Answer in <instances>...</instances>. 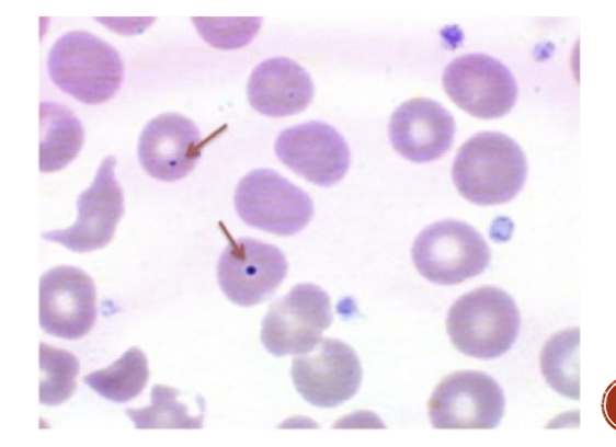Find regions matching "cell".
<instances>
[{"instance_id":"cell-1","label":"cell","mask_w":616,"mask_h":447,"mask_svg":"<svg viewBox=\"0 0 616 447\" xmlns=\"http://www.w3.org/2000/svg\"><path fill=\"white\" fill-rule=\"evenodd\" d=\"M527 174L518 144L499 131H480L457 151L452 177L460 195L477 205H498L521 191Z\"/></svg>"},{"instance_id":"cell-2","label":"cell","mask_w":616,"mask_h":447,"mask_svg":"<svg viewBox=\"0 0 616 447\" xmlns=\"http://www.w3.org/2000/svg\"><path fill=\"white\" fill-rule=\"evenodd\" d=\"M521 314L513 298L495 286L476 288L449 308L446 330L463 354L492 359L506 353L516 341Z\"/></svg>"},{"instance_id":"cell-3","label":"cell","mask_w":616,"mask_h":447,"mask_svg":"<svg viewBox=\"0 0 616 447\" xmlns=\"http://www.w3.org/2000/svg\"><path fill=\"white\" fill-rule=\"evenodd\" d=\"M47 69L57 88L84 104L109 101L123 79L118 51L85 31L61 35L49 50Z\"/></svg>"},{"instance_id":"cell-4","label":"cell","mask_w":616,"mask_h":447,"mask_svg":"<svg viewBox=\"0 0 616 447\" xmlns=\"http://www.w3.org/2000/svg\"><path fill=\"white\" fill-rule=\"evenodd\" d=\"M411 256L418 272L438 285H456L482 273L490 248L470 225L444 219L424 228L415 238Z\"/></svg>"},{"instance_id":"cell-5","label":"cell","mask_w":616,"mask_h":447,"mask_svg":"<svg viewBox=\"0 0 616 447\" xmlns=\"http://www.w3.org/2000/svg\"><path fill=\"white\" fill-rule=\"evenodd\" d=\"M233 202L247 225L278 236L299 232L313 216L309 195L270 169L244 175L236 187Z\"/></svg>"},{"instance_id":"cell-6","label":"cell","mask_w":616,"mask_h":447,"mask_svg":"<svg viewBox=\"0 0 616 447\" xmlns=\"http://www.w3.org/2000/svg\"><path fill=\"white\" fill-rule=\"evenodd\" d=\"M331 321L328 294L317 285L298 284L270 307L261 341L275 356L304 354L318 344Z\"/></svg>"},{"instance_id":"cell-7","label":"cell","mask_w":616,"mask_h":447,"mask_svg":"<svg viewBox=\"0 0 616 447\" xmlns=\"http://www.w3.org/2000/svg\"><path fill=\"white\" fill-rule=\"evenodd\" d=\"M435 428H494L505 409L500 385L479 370H459L436 386L429 402Z\"/></svg>"},{"instance_id":"cell-8","label":"cell","mask_w":616,"mask_h":447,"mask_svg":"<svg viewBox=\"0 0 616 447\" xmlns=\"http://www.w3.org/2000/svg\"><path fill=\"white\" fill-rule=\"evenodd\" d=\"M443 88L458 107L483 119L507 114L517 96L512 72L501 61L482 53L453 59L444 70Z\"/></svg>"},{"instance_id":"cell-9","label":"cell","mask_w":616,"mask_h":447,"mask_svg":"<svg viewBox=\"0 0 616 447\" xmlns=\"http://www.w3.org/2000/svg\"><path fill=\"white\" fill-rule=\"evenodd\" d=\"M288 264L275 245L251 238H229L217 264L218 284L236 305L267 299L286 277Z\"/></svg>"},{"instance_id":"cell-10","label":"cell","mask_w":616,"mask_h":447,"mask_svg":"<svg viewBox=\"0 0 616 447\" xmlns=\"http://www.w3.org/2000/svg\"><path fill=\"white\" fill-rule=\"evenodd\" d=\"M362 376L355 351L338 339H321L312 349L295 357L292 366L296 390L319 408H334L351 399Z\"/></svg>"},{"instance_id":"cell-11","label":"cell","mask_w":616,"mask_h":447,"mask_svg":"<svg viewBox=\"0 0 616 447\" xmlns=\"http://www.w3.org/2000/svg\"><path fill=\"white\" fill-rule=\"evenodd\" d=\"M109 156L101 162L91 185L77 200L78 216L66 229L42 233V238L62 244L75 252H89L105 247L114 237L124 214V195Z\"/></svg>"},{"instance_id":"cell-12","label":"cell","mask_w":616,"mask_h":447,"mask_svg":"<svg viewBox=\"0 0 616 447\" xmlns=\"http://www.w3.org/2000/svg\"><path fill=\"white\" fill-rule=\"evenodd\" d=\"M96 293L91 276L75 266H56L39 279V324L48 334L77 340L96 319Z\"/></svg>"},{"instance_id":"cell-13","label":"cell","mask_w":616,"mask_h":447,"mask_svg":"<svg viewBox=\"0 0 616 447\" xmlns=\"http://www.w3.org/2000/svg\"><path fill=\"white\" fill-rule=\"evenodd\" d=\"M274 149L287 168L319 186L335 184L350 167L345 139L323 122L312 121L284 129Z\"/></svg>"},{"instance_id":"cell-14","label":"cell","mask_w":616,"mask_h":447,"mask_svg":"<svg viewBox=\"0 0 616 447\" xmlns=\"http://www.w3.org/2000/svg\"><path fill=\"white\" fill-rule=\"evenodd\" d=\"M202 148V136L194 122L178 113H164L142 129L138 158L150 176L173 182L195 168Z\"/></svg>"},{"instance_id":"cell-15","label":"cell","mask_w":616,"mask_h":447,"mask_svg":"<svg viewBox=\"0 0 616 447\" xmlns=\"http://www.w3.org/2000/svg\"><path fill=\"white\" fill-rule=\"evenodd\" d=\"M453 115L438 102L414 98L400 104L389 122L392 148L403 158L422 163L441 158L455 136Z\"/></svg>"},{"instance_id":"cell-16","label":"cell","mask_w":616,"mask_h":447,"mask_svg":"<svg viewBox=\"0 0 616 447\" xmlns=\"http://www.w3.org/2000/svg\"><path fill=\"white\" fill-rule=\"evenodd\" d=\"M313 91V82L306 69L285 57L259 64L251 72L247 87L250 105L271 117L301 112L312 101Z\"/></svg>"},{"instance_id":"cell-17","label":"cell","mask_w":616,"mask_h":447,"mask_svg":"<svg viewBox=\"0 0 616 447\" xmlns=\"http://www.w3.org/2000/svg\"><path fill=\"white\" fill-rule=\"evenodd\" d=\"M39 170L54 172L71 162L82 148L84 131L78 117L56 102L39 105Z\"/></svg>"},{"instance_id":"cell-18","label":"cell","mask_w":616,"mask_h":447,"mask_svg":"<svg viewBox=\"0 0 616 447\" xmlns=\"http://www.w3.org/2000/svg\"><path fill=\"white\" fill-rule=\"evenodd\" d=\"M148 378L147 356L141 349L130 347L109 367L84 376L83 381L102 398L124 403L144 390Z\"/></svg>"},{"instance_id":"cell-19","label":"cell","mask_w":616,"mask_h":447,"mask_svg":"<svg viewBox=\"0 0 616 447\" xmlns=\"http://www.w3.org/2000/svg\"><path fill=\"white\" fill-rule=\"evenodd\" d=\"M579 329H568L551 336L540 353V369L547 383L559 394L578 400Z\"/></svg>"},{"instance_id":"cell-20","label":"cell","mask_w":616,"mask_h":447,"mask_svg":"<svg viewBox=\"0 0 616 447\" xmlns=\"http://www.w3.org/2000/svg\"><path fill=\"white\" fill-rule=\"evenodd\" d=\"M79 368V362L72 353L41 342L39 402L54 406L67 401L76 390Z\"/></svg>"},{"instance_id":"cell-21","label":"cell","mask_w":616,"mask_h":447,"mask_svg":"<svg viewBox=\"0 0 616 447\" xmlns=\"http://www.w3.org/2000/svg\"><path fill=\"white\" fill-rule=\"evenodd\" d=\"M174 388L155 385L151 389V404L141 409H127L126 415L136 428H199L204 412L193 416L187 406L176 400Z\"/></svg>"},{"instance_id":"cell-22","label":"cell","mask_w":616,"mask_h":447,"mask_svg":"<svg viewBox=\"0 0 616 447\" xmlns=\"http://www.w3.org/2000/svg\"><path fill=\"white\" fill-rule=\"evenodd\" d=\"M199 35L212 46L233 49L247 45L258 33L261 18H192Z\"/></svg>"}]
</instances>
